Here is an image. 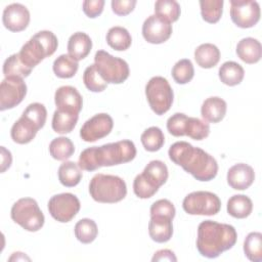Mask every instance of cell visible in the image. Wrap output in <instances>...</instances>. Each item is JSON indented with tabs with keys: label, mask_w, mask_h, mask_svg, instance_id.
<instances>
[{
	"label": "cell",
	"mask_w": 262,
	"mask_h": 262,
	"mask_svg": "<svg viewBox=\"0 0 262 262\" xmlns=\"http://www.w3.org/2000/svg\"><path fill=\"white\" fill-rule=\"evenodd\" d=\"M158 190L159 188L152 186L142 174H138L133 181V191L139 199L151 198Z\"/></svg>",
	"instance_id": "42"
},
{
	"label": "cell",
	"mask_w": 262,
	"mask_h": 262,
	"mask_svg": "<svg viewBox=\"0 0 262 262\" xmlns=\"http://www.w3.org/2000/svg\"><path fill=\"white\" fill-rule=\"evenodd\" d=\"M200 7L203 19L209 24H215L221 18L223 0H202Z\"/></svg>",
	"instance_id": "38"
},
{
	"label": "cell",
	"mask_w": 262,
	"mask_h": 262,
	"mask_svg": "<svg viewBox=\"0 0 262 262\" xmlns=\"http://www.w3.org/2000/svg\"><path fill=\"white\" fill-rule=\"evenodd\" d=\"M27 94V85L23 78L6 77L0 84V111L19 104Z\"/></svg>",
	"instance_id": "12"
},
{
	"label": "cell",
	"mask_w": 262,
	"mask_h": 262,
	"mask_svg": "<svg viewBox=\"0 0 262 262\" xmlns=\"http://www.w3.org/2000/svg\"><path fill=\"white\" fill-rule=\"evenodd\" d=\"M23 116L33 121L41 129L45 125L46 118H47V111L44 104L39 102H33L26 107V110L23 113Z\"/></svg>",
	"instance_id": "41"
},
{
	"label": "cell",
	"mask_w": 262,
	"mask_h": 262,
	"mask_svg": "<svg viewBox=\"0 0 262 262\" xmlns=\"http://www.w3.org/2000/svg\"><path fill=\"white\" fill-rule=\"evenodd\" d=\"M237 238L232 225L205 220L198 227L196 249L206 258H217L223 252L231 249Z\"/></svg>",
	"instance_id": "3"
},
{
	"label": "cell",
	"mask_w": 262,
	"mask_h": 262,
	"mask_svg": "<svg viewBox=\"0 0 262 262\" xmlns=\"http://www.w3.org/2000/svg\"><path fill=\"white\" fill-rule=\"evenodd\" d=\"M83 82L86 88L92 92H101L107 87V83L101 78L94 63L85 69L83 74Z\"/></svg>",
	"instance_id": "40"
},
{
	"label": "cell",
	"mask_w": 262,
	"mask_h": 262,
	"mask_svg": "<svg viewBox=\"0 0 262 262\" xmlns=\"http://www.w3.org/2000/svg\"><path fill=\"white\" fill-rule=\"evenodd\" d=\"M89 193L95 202L114 204L126 196L127 186L119 176L98 173L90 180Z\"/></svg>",
	"instance_id": "5"
},
{
	"label": "cell",
	"mask_w": 262,
	"mask_h": 262,
	"mask_svg": "<svg viewBox=\"0 0 262 262\" xmlns=\"http://www.w3.org/2000/svg\"><path fill=\"white\" fill-rule=\"evenodd\" d=\"M74 231L77 239L82 244L92 243L96 238L98 233L95 221L89 218H83L79 220L75 225Z\"/></svg>",
	"instance_id": "34"
},
{
	"label": "cell",
	"mask_w": 262,
	"mask_h": 262,
	"mask_svg": "<svg viewBox=\"0 0 262 262\" xmlns=\"http://www.w3.org/2000/svg\"><path fill=\"white\" fill-rule=\"evenodd\" d=\"M236 54L246 63H256L262 56L261 43L251 37L244 38L236 45Z\"/></svg>",
	"instance_id": "22"
},
{
	"label": "cell",
	"mask_w": 262,
	"mask_h": 262,
	"mask_svg": "<svg viewBox=\"0 0 262 262\" xmlns=\"http://www.w3.org/2000/svg\"><path fill=\"white\" fill-rule=\"evenodd\" d=\"M244 252L247 258L253 262L262 261V234L261 232H250L244 242Z\"/></svg>",
	"instance_id": "32"
},
{
	"label": "cell",
	"mask_w": 262,
	"mask_h": 262,
	"mask_svg": "<svg viewBox=\"0 0 262 262\" xmlns=\"http://www.w3.org/2000/svg\"><path fill=\"white\" fill-rule=\"evenodd\" d=\"M253 211L252 200L245 194H234L227 202V213L237 219L248 217Z\"/></svg>",
	"instance_id": "25"
},
{
	"label": "cell",
	"mask_w": 262,
	"mask_h": 262,
	"mask_svg": "<svg viewBox=\"0 0 262 262\" xmlns=\"http://www.w3.org/2000/svg\"><path fill=\"white\" fill-rule=\"evenodd\" d=\"M40 128L37 124L21 115V117L12 125L10 135L14 142L18 144H26L35 138Z\"/></svg>",
	"instance_id": "19"
},
{
	"label": "cell",
	"mask_w": 262,
	"mask_h": 262,
	"mask_svg": "<svg viewBox=\"0 0 262 262\" xmlns=\"http://www.w3.org/2000/svg\"><path fill=\"white\" fill-rule=\"evenodd\" d=\"M219 79L228 86L238 85L245 76L244 68L235 61H226L219 68Z\"/></svg>",
	"instance_id": "26"
},
{
	"label": "cell",
	"mask_w": 262,
	"mask_h": 262,
	"mask_svg": "<svg viewBox=\"0 0 262 262\" xmlns=\"http://www.w3.org/2000/svg\"><path fill=\"white\" fill-rule=\"evenodd\" d=\"M194 76V69L192 62L183 58L178 60L172 69V77L178 84H186L192 80Z\"/></svg>",
	"instance_id": "39"
},
{
	"label": "cell",
	"mask_w": 262,
	"mask_h": 262,
	"mask_svg": "<svg viewBox=\"0 0 262 262\" xmlns=\"http://www.w3.org/2000/svg\"><path fill=\"white\" fill-rule=\"evenodd\" d=\"M79 199L70 192L51 196L48 202V211L52 218L61 223L70 222L80 211Z\"/></svg>",
	"instance_id": "10"
},
{
	"label": "cell",
	"mask_w": 262,
	"mask_h": 262,
	"mask_svg": "<svg viewBox=\"0 0 262 262\" xmlns=\"http://www.w3.org/2000/svg\"><path fill=\"white\" fill-rule=\"evenodd\" d=\"M145 95L148 104L156 115H164L167 113L174 98L172 87L168 80L161 76L152 77L145 85Z\"/></svg>",
	"instance_id": "8"
},
{
	"label": "cell",
	"mask_w": 262,
	"mask_h": 262,
	"mask_svg": "<svg viewBox=\"0 0 262 262\" xmlns=\"http://www.w3.org/2000/svg\"><path fill=\"white\" fill-rule=\"evenodd\" d=\"M170 160L191 174L199 181H210L216 177L218 164L216 160L200 147L186 141L173 143L168 151Z\"/></svg>",
	"instance_id": "1"
},
{
	"label": "cell",
	"mask_w": 262,
	"mask_h": 262,
	"mask_svg": "<svg viewBox=\"0 0 262 262\" xmlns=\"http://www.w3.org/2000/svg\"><path fill=\"white\" fill-rule=\"evenodd\" d=\"M136 0H113L112 1V9L117 15H127L133 11Z\"/></svg>",
	"instance_id": "46"
},
{
	"label": "cell",
	"mask_w": 262,
	"mask_h": 262,
	"mask_svg": "<svg viewBox=\"0 0 262 262\" xmlns=\"http://www.w3.org/2000/svg\"><path fill=\"white\" fill-rule=\"evenodd\" d=\"M186 117L187 116L182 113H176L172 115L167 121V129L169 133L176 137L183 136V125Z\"/></svg>",
	"instance_id": "44"
},
{
	"label": "cell",
	"mask_w": 262,
	"mask_h": 262,
	"mask_svg": "<svg viewBox=\"0 0 262 262\" xmlns=\"http://www.w3.org/2000/svg\"><path fill=\"white\" fill-rule=\"evenodd\" d=\"M156 15L168 23L176 21L180 16V5L175 0H158L155 3Z\"/></svg>",
	"instance_id": "33"
},
{
	"label": "cell",
	"mask_w": 262,
	"mask_h": 262,
	"mask_svg": "<svg viewBox=\"0 0 262 262\" xmlns=\"http://www.w3.org/2000/svg\"><path fill=\"white\" fill-rule=\"evenodd\" d=\"M10 216L15 223L31 232L40 230L45 221L38 203L32 198H23L16 201L11 207Z\"/></svg>",
	"instance_id": "6"
},
{
	"label": "cell",
	"mask_w": 262,
	"mask_h": 262,
	"mask_svg": "<svg viewBox=\"0 0 262 262\" xmlns=\"http://www.w3.org/2000/svg\"><path fill=\"white\" fill-rule=\"evenodd\" d=\"M58 179L63 186L74 187L82 179V169L77 163L66 161L58 168Z\"/></svg>",
	"instance_id": "27"
},
{
	"label": "cell",
	"mask_w": 262,
	"mask_h": 262,
	"mask_svg": "<svg viewBox=\"0 0 262 262\" xmlns=\"http://www.w3.org/2000/svg\"><path fill=\"white\" fill-rule=\"evenodd\" d=\"M230 17L239 28H252L260 19V6L257 1L230 0Z\"/></svg>",
	"instance_id": "11"
},
{
	"label": "cell",
	"mask_w": 262,
	"mask_h": 262,
	"mask_svg": "<svg viewBox=\"0 0 262 262\" xmlns=\"http://www.w3.org/2000/svg\"><path fill=\"white\" fill-rule=\"evenodd\" d=\"M227 104L224 99L218 96L207 98L201 107V115L203 119L209 123H218L226 115Z\"/></svg>",
	"instance_id": "21"
},
{
	"label": "cell",
	"mask_w": 262,
	"mask_h": 262,
	"mask_svg": "<svg viewBox=\"0 0 262 262\" xmlns=\"http://www.w3.org/2000/svg\"><path fill=\"white\" fill-rule=\"evenodd\" d=\"M172 35V25L156 14L149 15L142 25V36L151 44L166 42Z\"/></svg>",
	"instance_id": "14"
},
{
	"label": "cell",
	"mask_w": 262,
	"mask_h": 262,
	"mask_svg": "<svg viewBox=\"0 0 262 262\" xmlns=\"http://www.w3.org/2000/svg\"><path fill=\"white\" fill-rule=\"evenodd\" d=\"M57 45V38L51 31H40L23 45L18 55L20 60L33 70L44 58L51 56Z\"/></svg>",
	"instance_id": "4"
},
{
	"label": "cell",
	"mask_w": 262,
	"mask_h": 262,
	"mask_svg": "<svg viewBox=\"0 0 262 262\" xmlns=\"http://www.w3.org/2000/svg\"><path fill=\"white\" fill-rule=\"evenodd\" d=\"M79 119V114H73L56 110L52 118V129L59 134H67L73 131Z\"/></svg>",
	"instance_id": "30"
},
{
	"label": "cell",
	"mask_w": 262,
	"mask_h": 262,
	"mask_svg": "<svg viewBox=\"0 0 262 262\" xmlns=\"http://www.w3.org/2000/svg\"><path fill=\"white\" fill-rule=\"evenodd\" d=\"M91 48L92 41L86 33L76 32L69 39L68 54L76 61L85 58L90 53Z\"/></svg>",
	"instance_id": "20"
},
{
	"label": "cell",
	"mask_w": 262,
	"mask_h": 262,
	"mask_svg": "<svg viewBox=\"0 0 262 262\" xmlns=\"http://www.w3.org/2000/svg\"><path fill=\"white\" fill-rule=\"evenodd\" d=\"M56 110L79 114L83 106V99L79 91L73 86H61L54 94Z\"/></svg>",
	"instance_id": "16"
},
{
	"label": "cell",
	"mask_w": 262,
	"mask_h": 262,
	"mask_svg": "<svg viewBox=\"0 0 262 262\" xmlns=\"http://www.w3.org/2000/svg\"><path fill=\"white\" fill-rule=\"evenodd\" d=\"M106 43L115 50L124 51L131 46L132 38L127 29L116 26L107 31Z\"/></svg>",
	"instance_id": "28"
},
{
	"label": "cell",
	"mask_w": 262,
	"mask_h": 262,
	"mask_svg": "<svg viewBox=\"0 0 262 262\" xmlns=\"http://www.w3.org/2000/svg\"><path fill=\"white\" fill-rule=\"evenodd\" d=\"M11 152L4 146H1V173L5 172L11 166Z\"/></svg>",
	"instance_id": "48"
},
{
	"label": "cell",
	"mask_w": 262,
	"mask_h": 262,
	"mask_svg": "<svg viewBox=\"0 0 262 262\" xmlns=\"http://www.w3.org/2000/svg\"><path fill=\"white\" fill-rule=\"evenodd\" d=\"M140 140L147 151H158L165 143V136L159 127L152 126L142 132Z\"/></svg>",
	"instance_id": "36"
},
{
	"label": "cell",
	"mask_w": 262,
	"mask_h": 262,
	"mask_svg": "<svg viewBox=\"0 0 262 262\" xmlns=\"http://www.w3.org/2000/svg\"><path fill=\"white\" fill-rule=\"evenodd\" d=\"M104 6V0H86L83 2V11L90 17L94 18L101 14Z\"/></svg>",
	"instance_id": "45"
},
{
	"label": "cell",
	"mask_w": 262,
	"mask_h": 262,
	"mask_svg": "<svg viewBox=\"0 0 262 262\" xmlns=\"http://www.w3.org/2000/svg\"><path fill=\"white\" fill-rule=\"evenodd\" d=\"M175 207L174 205L166 199L156 201L150 207V216H166L171 219L175 217Z\"/></svg>",
	"instance_id": "43"
},
{
	"label": "cell",
	"mask_w": 262,
	"mask_h": 262,
	"mask_svg": "<svg viewBox=\"0 0 262 262\" xmlns=\"http://www.w3.org/2000/svg\"><path fill=\"white\" fill-rule=\"evenodd\" d=\"M172 220L166 216H150L148 222V233L156 243H166L170 241L173 234Z\"/></svg>",
	"instance_id": "18"
},
{
	"label": "cell",
	"mask_w": 262,
	"mask_h": 262,
	"mask_svg": "<svg viewBox=\"0 0 262 262\" xmlns=\"http://www.w3.org/2000/svg\"><path fill=\"white\" fill-rule=\"evenodd\" d=\"M194 59L203 69L214 68L220 60V50L211 43H204L194 50Z\"/></svg>",
	"instance_id": "23"
},
{
	"label": "cell",
	"mask_w": 262,
	"mask_h": 262,
	"mask_svg": "<svg viewBox=\"0 0 262 262\" xmlns=\"http://www.w3.org/2000/svg\"><path fill=\"white\" fill-rule=\"evenodd\" d=\"M94 64L101 78L106 83L121 84L129 77L128 63L120 58L113 56L104 50H98L94 56Z\"/></svg>",
	"instance_id": "7"
},
{
	"label": "cell",
	"mask_w": 262,
	"mask_h": 262,
	"mask_svg": "<svg viewBox=\"0 0 262 262\" xmlns=\"http://www.w3.org/2000/svg\"><path fill=\"white\" fill-rule=\"evenodd\" d=\"M79 64L69 54L59 55L53 62L52 69L58 78L69 79L76 75Z\"/></svg>",
	"instance_id": "35"
},
{
	"label": "cell",
	"mask_w": 262,
	"mask_h": 262,
	"mask_svg": "<svg viewBox=\"0 0 262 262\" xmlns=\"http://www.w3.org/2000/svg\"><path fill=\"white\" fill-rule=\"evenodd\" d=\"M2 21L4 27L9 31L20 32L24 31L30 23V12L25 5L12 3L4 8Z\"/></svg>",
	"instance_id": "15"
},
{
	"label": "cell",
	"mask_w": 262,
	"mask_h": 262,
	"mask_svg": "<svg viewBox=\"0 0 262 262\" xmlns=\"http://www.w3.org/2000/svg\"><path fill=\"white\" fill-rule=\"evenodd\" d=\"M210 134V126L207 122L194 118L186 117L183 126V136H188L194 140H203Z\"/></svg>",
	"instance_id": "29"
},
{
	"label": "cell",
	"mask_w": 262,
	"mask_h": 262,
	"mask_svg": "<svg viewBox=\"0 0 262 262\" xmlns=\"http://www.w3.org/2000/svg\"><path fill=\"white\" fill-rule=\"evenodd\" d=\"M135 156L136 147L133 141L124 139L84 149L80 154L78 165L82 170L94 171L101 167L131 162Z\"/></svg>",
	"instance_id": "2"
},
{
	"label": "cell",
	"mask_w": 262,
	"mask_h": 262,
	"mask_svg": "<svg viewBox=\"0 0 262 262\" xmlns=\"http://www.w3.org/2000/svg\"><path fill=\"white\" fill-rule=\"evenodd\" d=\"M143 177L155 187L160 188L168 179V168L166 164L159 160L150 161L141 173Z\"/></svg>",
	"instance_id": "24"
},
{
	"label": "cell",
	"mask_w": 262,
	"mask_h": 262,
	"mask_svg": "<svg viewBox=\"0 0 262 262\" xmlns=\"http://www.w3.org/2000/svg\"><path fill=\"white\" fill-rule=\"evenodd\" d=\"M32 72V69L28 68L19 58L18 53L11 54L5 59L3 63V74L6 77H19L26 78Z\"/></svg>",
	"instance_id": "37"
},
{
	"label": "cell",
	"mask_w": 262,
	"mask_h": 262,
	"mask_svg": "<svg viewBox=\"0 0 262 262\" xmlns=\"http://www.w3.org/2000/svg\"><path fill=\"white\" fill-rule=\"evenodd\" d=\"M182 208L189 215L212 216L219 213L221 201L217 194L211 191H193L184 198Z\"/></svg>",
	"instance_id": "9"
},
{
	"label": "cell",
	"mask_w": 262,
	"mask_h": 262,
	"mask_svg": "<svg viewBox=\"0 0 262 262\" xmlns=\"http://www.w3.org/2000/svg\"><path fill=\"white\" fill-rule=\"evenodd\" d=\"M255 180L254 169L244 163H238L229 168L227 172V183L236 190L249 188Z\"/></svg>",
	"instance_id": "17"
},
{
	"label": "cell",
	"mask_w": 262,
	"mask_h": 262,
	"mask_svg": "<svg viewBox=\"0 0 262 262\" xmlns=\"http://www.w3.org/2000/svg\"><path fill=\"white\" fill-rule=\"evenodd\" d=\"M113 127L114 121L110 115L96 114L83 124L80 129V137L86 142H94L108 135Z\"/></svg>",
	"instance_id": "13"
},
{
	"label": "cell",
	"mask_w": 262,
	"mask_h": 262,
	"mask_svg": "<svg viewBox=\"0 0 262 262\" xmlns=\"http://www.w3.org/2000/svg\"><path fill=\"white\" fill-rule=\"evenodd\" d=\"M152 261H177L175 254L168 249L159 250L155 253L154 257L151 258Z\"/></svg>",
	"instance_id": "47"
},
{
	"label": "cell",
	"mask_w": 262,
	"mask_h": 262,
	"mask_svg": "<svg viewBox=\"0 0 262 262\" xmlns=\"http://www.w3.org/2000/svg\"><path fill=\"white\" fill-rule=\"evenodd\" d=\"M50 156L57 161H64L71 158L75 152V146L68 137L54 138L49 144Z\"/></svg>",
	"instance_id": "31"
}]
</instances>
